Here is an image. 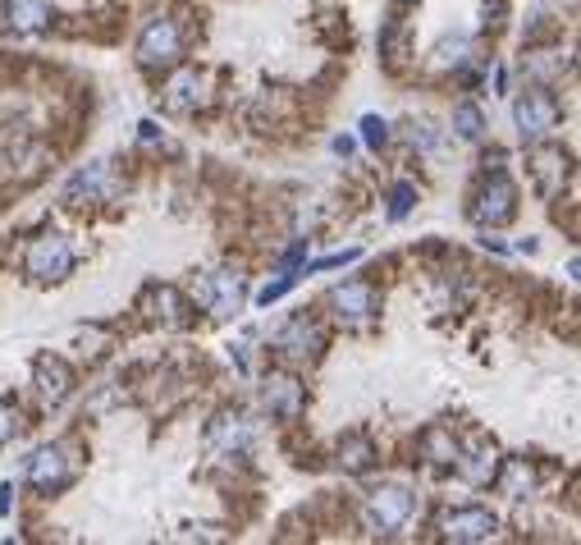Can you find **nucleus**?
<instances>
[{
    "label": "nucleus",
    "instance_id": "obj_1",
    "mask_svg": "<svg viewBox=\"0 0 581 545\" xmlns=\"http://www.w3.org/2000/svg\"><path fill=\"white\" fill-rule=\"evenodd\" d=\"M412 509H417L412 491H403V486H380V491L366 500L362 518H366V527H371L376 536H394V532H403V527H408Z\"/></svg>",
    "mask_w": 581,
    "mask_h": 545
},
{
    "label": "nucleus",
    "instance_id": "obj_2",
    "mask_svg": "<svg viewBox=\"0 0 581 545\" xmlns=\"http://www.w3.org/2000/svg\"><path fill=\"white\" fill-rule=\"evenodd\" d=\"M23 271L33 275V280H65L69 271H74V248H69L65 234H42V239L28 248V257H23Z\"/></svg>",
    "mask_w": 581,
    "mask_h": 545
},
{
    "label": "nucleus",
    "instance_id": "obj_3",
    "mask_svg": "<svg viewBox=\"0 0 581 545\" xmlns=\"http://www.w3.org/2000/svg\"><path fill=\"white\" fill-rule=\"evenodd\" d=\"M513 124L527 142H540L559 129V106H554V97H545V92H522V97L513 101Z\"/></svg>",
    "mask_w": 581,
    "mask_h": 545
},
{
    "label": "nucleus",
    "instance_id": "obj_4",
    "mask_svg": "<svg viewBox=\"0 0 581 545\" xmlns=\"http://www.w3.org/2000/svg\"><path fill=\"white\" fill-rule=\"evenodd\" d=\"M179 55H183V33H179V23H174V19H156L147 33L138 37V60L147 69L174 65Z\"/></svg>",
    "mask_w": 581,
    "mask_h": 545
},
{
    "label": "nucleus",
    "instance_id": "obj_5",
    "mask_svg": "<svg viewBox=\"0 0 581 545\" xmlns=\"http://www.w3.org/2000/svg\"><path fill=\"white\" fill-rule=\"evenodd\" d=\"M440 532L449 536V541H463V545H476V541H495L499 536V518L490 509H449L444 513Z\"/></svg>",
    "mask_w": 581,
    "mask_h": 545
},
{
    "label": "nucleus",
    "instance_id": "obj_6",
    "mask_svg": "<svg viewBox=\"0 0 581 545\" xmlns=\"http://www.w3.org/2000/svg\"><path fill=\"white\" fill-rule=\"evenodd\" d=\"M330 307H334V317L339 321L362 326V321H371L380 312V294L362 280H348V284H339V289H330Z\"/></svg>",
    "mask_w": 581,
    "mask_h": 545
},
{
    "label": "nucleus",
    "instance_id": "obj_7",
    "mask_svg": "<svg viewBox=\"0 0 581 545\" xmlns=\"http://www.w3.org/2000/svg\"><path fill=\"white\" fill-rule=\"evenodd\" d=\"M513 211H517V188L504 175H490L485 188L476 193L472 220L476 225H504V220H513Z\"/></svg>",
    "mask_w": 581,
    "mask_h": 545
},
{
    "label": "nucleus",
    "instance_id": "obj_8",
    "mask_svg": "<svg viewBox=\"0 0 581 545\" xmlns=\"http://www.w3.org/2000/svg\"><path fill=\"white\" fill-rule=\"evenodd\" d=\"M243 275L234 271H216L211 280H206L202 289V303L211 307V317H234V312H243Z\"/></svg>",
    "mask_w": 581,
    "mask_h": 545
},
{
    "label": "nucleus",
    "instance_id": "obj_9",
    "mask_svg": "<svg viewBox=\"0 0 581 545\" xmlns=\"http://www.w3.org/2000/svg\"><path fill=\"white\" fill-rule=\"evenodd\" d=\"M110 193H115V170H110L106 161L78 170V175L69 179V188H65V197L74 202V207H83V202H101V197H110Z\"/></svg>",
    "mask_w": 581,
    "mask_h": 545
},
{
    "label": "nucleus",
    "instance_id": "obj_10",
    "mask_svg": "<svg viewBox=\"0 0 581 545\" xmlns=\"http://www.w3.org/2000/svg\"><path fill=\"white\" fill-rule=\"evenodd\" d=\"M28 481H33V486H42V491L65 486V481H69V454L60 445L37 449V454L28 458Z\"/></svg>",
    "mask_w": 581,
    "mask_h": 545
},
{
    "label": "nucleus",
    "instance_id": "obj_11",
    "mask_svg": "<svg viewBox=\"0 0 581 545\" xmlns=\"http://www.w3.org/2000/svg\"><path fill=\"white\" fill-rule=\"evenodd\" d=\"M275 349H280L284 358H298V362L302 358H316V349H321V330H316L307 317H293L289 326L275 335Z\"/></svg>",
    "mask_w": 581,
    "mask_h": 545
},
{
    "label": "nucleus",
    "instance_id": "obj_12",
    "mask_svg": "<svg viewBox=\"0 0 581 545\" xmlns=\"http://www.w3.org/2000/svg\"><path fill=\"white\" fill-rule=\"evenodd\" d=\"M211 445L225 449V454H248L252 449V422L238 413H220L211 422Z\"/></svg>",
    "mask_w": 581,
    "mask_h": 545
},
{
    "label": "nucleus",
    "instance_id": "obj_13",
    "mask_svg": "<svg viewBox=\"0 0 581 545\" xmlns=\"http://www.w3.org/2000/svg\"><path fill=\"white\" fill-rule=\"evenodd\" d=\"M69 390H74V371L65 367L60 358H42L37 362V394L46 404H65Z\"/></svg>",
    "mask_w": 581,
    "mask_h": 545
},
{
    "label": "nucleus",
    "instance_id": "obj_14",
    "mask_svg": "<svg viewBox=\"0 0 581 545\" xmlns=\"http://www.w3.org/2000/svg\"><path fill=\"white\" fill-rule=\"evenodd\" d=\"M261 399H266L270 413L293 417L302 408V385L293 381V376H266V385H261Z\"/></svg>",
    "mask_w": 581,
    "mask_h": 545
},
{
    "label": "nucleus",
    "instance_id": "obj_15",
    "mask_svg": "<svg viewBox=\"0 0 581 545\" xmlns=\"http://www.w3.org/2000/svg\"><path fill=\"white\" fill-rule=\"evenodd\" d=\"M499 463H504V458H499L495 445H476L467 458H458V472H463L472 486H490V481L499 477Z\"/></svg>",
    "mask_w": 581,
    "mask_h": 545
},
{
    "label": "nucleus",
    "instance_id": "obj_16",
    "mask_svg": "<svg viewBox=\"0 0 581 545\" xmlns=\"http://www.w3.org/2000/svg\"><path fill=\"white\" fill-rule=\"evenodd\" d=\"M165 106L179 110V115H188V110L206 106V83L197 74H179L170 83V92H165Z\"/></svg>",
    "mask_w": 581,
    "mask_h": 545
},
{
    "label": "nucleus",
    "instance_id": "obj_17",
    "mask_svg": "<svg viewBox=\"0 0 581 545\" xmlns=\"http://www.w3.org/2000/svg\"><path fill=\"white\" fill-rule=\"evenodd\" d=\"M46 19H51V5L46 0H14L10 5V23L19 33H37V28H46Z\"/></svg>",
    "mask_w": 581,
    "mask_h": 545
},
{
    "label": "nucleus",
    "instance_id": "obj_18",
    "mask_svg": "<svg viewBox=\"0 0 581 545\" xmlns=\"http://www.w3.org/2000/svg\"><path fill=\"white\" fill-rule=\"evenodd\" d=\"M499 468H504V481H499V486H504L508 500H522V495L536 486V472L527 468V458H508V463H499Z\"/></svg>",
    "mask_w": 581,
    "mask_h": 545
},
{
    "label": "nucleus",
    "instance_id": "obj_19",
    "mask_svg": "<svg viewBox=\"0 0 581 545\" xmlns=\"http://www.w3.org/2000/svg\"><path fill=\"white\" fill-rule=\"evenodd\" d=\"M453 133L463 142H476L485 133V115L481 106H472V101H463V106H453Z\"/></svg>",
    "mask_w": 581,
    "mask_h": 545
},
{
    "label": "nucleus",
    "instance_id": "obj_20",
    "mask_svg": "<svg viewBox=\"0 0 581 545\" xmlns=\"http://www.w3.org/2000/svg\"><path fill=\"white\" fill-rule=\"evenodd\" d=\"M467 51H472V42H467V37H444L440 51H435V60H440V65H463Z\"/></svg>",
    "mask_w": 581,
    "mask_h": 545
},
{
    "label": "nucleus",
    "instance_id": "obj_21",
    "mask_svg": "<svg viewBox=\"0 0 581 545\" xmlns=\"http://www.w3.org/2000/svg\"><path fill=\"white\" fill-rule=\"evenodd\" d=\"M426 449H431L435 463H458V445L449 440V431H431V436H426Z\"/></svg>",
    "mask_w": 581,
    "mask_h": 545
},
{
    "label": "nucleus",
    "instance_id": "obj_22",
    "mask_svg": "<svg viewBox=\"0 0 581 545\" xmlns=\"http://www.w3.org/2000/svg\"><path fill=\"white\" fill-rule=\"evenodd\" d=\"M293 280H298V275H289V271H284L275 284H266V289H261V294H257V303H261V307H270V303H275V298H284V294H289V289H293Z\"/></svg>",
    "mask_w": 581,
    "mask_h": 545
},
{
    "label": "nucleus",
    "instance_id": "obj_23",
    "mask_svg": "<svg viewBox=\"0 0 581 545\" xmlns=\"http://www.w3.org/2000/svg\"><path fill=\"white\" fill-rule=\"evenodd\" d=\"M362 138L371 142V147H385V142H389V124L376 120V115H366V120H362Z\"/></svg>",
    "mask_w": 581,
    "mask_h": 545
},
{
    "label": "nucleus",
    "instance_id": "obj_24",
    "mask_svg": "<svg viewBox=\"0 0 581 545\" xmlns=\"http://www.w3.org/2000/svg\"><path fill=\"white\" fill-rule=\"evenodd\" d=\"M412 197H417V193H412V184H399V188H394V202H389V220H403V216H408V211H412Z\"/></svg>",
    "mask_w": 581,
    "mask_h": 545
},
{
    "label": "nucleus",
    "instance_id": "obj_25",
    "mask_svg": "<svg viewBox=\"0 0 581 545\" xmlns=\"http://www.w3.org/2000/svg\"><path fill=\"white\" fill-rule=\"evenodd\" d=\"M14 431H19V413L0 399V445H5V440H14Z\"/></svg>",
    "mask_w": 581,
    "mask_h": 545
},
{
    "label": "nucleus",
    "instance_id": "obj_26",
    "mask_svg": "<svg viewBox=\"0 0 581 545\" xmlns=\"http://www.w3.org/2000/svg\"><path fill=\"white\" fill-rule=\"evenodd\" d=\"M357 257H362V252L348 248V252H334V257H321V262H312L307 271H325V266H348V262H357Z\"/></svg>",
    "mask_w": 581,
    "mask_h": 545
},
{
    "label": "nucleus",
    "instance_id": "obj_27",
    "mask_svg": "<svg viewBox=\"0 0 581 545\" xmlns=\"http://www.w3.org/2000/svg\"><path fill=\"white\" fill-rule=\"evenodd\" d=\"M10 495H14V486H0V518L10 513Z\"/></svg>",
    "mask_w": 581,
    "mask_h": 545
},
{
    "label": "nucleus",
    "instance_id": "obj_28",
    "mask_svg": "<svg viewBox=\"0 0 581 545\" xmlns=\"http://www.w3.org/2000/svg\"><path fill=\"white\" fill-rule=\"evenodd\" d=\"M334 152H339V156H353V138H334Z\"/></svg>",
    "mask_w": 581,
    "mask_h": 545
}]
</instances>
